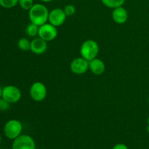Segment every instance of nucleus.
Returning <instances> with one entry per match:
<instances>
[{
	"instance_id": "obj_19",
	"label": "nucleus",
	"mask_w": 149,
	"mask_h": 149,
	"mask_svg": "<svg viewBox=\"0 0 149 149\" xmlns=\"http://www.w3.org/2000/svg\"><path fill=\"white\" fill-rule=\"evenodd\" d=\"M10 105L11 104L6 101L5 100H4L3 98H0V106H1V111H6L8 110L10 107Z\"/></svg>"
},
{
	"instance_id": "obj_20",
	"label": "nucleus",
	"mask_w": 149,
	"mask_h": 149,
	"mask_svg": "<svg viewBox=\"0 0 149 149\" xmlns=\"http://www.w3.org/2000/svg\"><path fill=\"white\" fill-rule=\"evenodd\" d=\"M112 149H129L125 144L124 143H118L115 145Z\"/></svg>"
},
{
	"instance_id": "obj_7",
	"label": "nucleus",
	"mask_w": 149,
	"mask_h": 149,
	"mask_svg": "<svg viewBox=\"0 0 149 149\" xmlns=\"http://www.w3.org/2000/svg\"><path fill=\"white\" fill-rule=\"evenodd\" d=\"M12 149H36V143L29 135H20L13 140Z\"/></svg>"
},
{
	"instance_id": "obj_10",
	"label": "nucleus",
	"mask_w": 149,
	"mask_h": 149,
	"mask_svg": "<svg viewBox=\"0 0 149 149\" xmlns=\"http://www.w3.org/2000/svg\"><path fill=\"white\" fill-rule=\"evenodd\" d=\"M112 19L116 24H125L128 20V12L123 6L113 9L111 13Z\"/></svg>"
},
{
	"instance_id": "obj_25",
	"label": "nucleus",
	"mask_w": 149,
	"mask_h": 149,
	"mask_svg": "<svg viewBox=\"0 0 149 149\" xmlns=\"http://www.w3.org/2000/svg\"><path fill=\"white\" fill-rule=\"evenodd\" d=\"M1 142V135H0V143Z\"/></svg>"
},
{
	"instance_id": "obj_6",
	"label": "nucleus",
	"mask_w": 149,
	"mask_h": 149,
	"mask_svg": "<svg viewBox=\"0 0 149 149\" xmlns=\"http://www.w3.org/2000/svg\"><path fill=\"white\" fill-rule=\"evenodd\" d=\"M38 36L46 42L53 41L58 36V29L49 23H46L39 26Z\"/></svg>"
},
{
	"instance_id": "obj_9",
	"label": "nucleus",
	"mask_w": 149,
	"mask_h": 149,
	"mask_svg": "<svg viewBox=\"0 0 149 149\" xmlns=\"http://www.w3.org/2000/svg\"><path fill=\"white\" fill-rule=\"evenodd\" d=\"M71 72L77 75H81L89 70V61L82 57L74 58L70 63Z\"/></svg>"
},
{
	"instance_id": "obj_26",
	"label": "nucleus",
	"mask_w": 149,
	"mask_h": 149,
	"mask_svg": "<svg viewBox=\"0 0 149 149\" xmlns=\"http://www.w3.org/2000/svg\"><path fill=\"white\" fill-rule=\"evenodd\" d=\"M0 111H1V106H0Z\"/></svg>"
},
{
	"instance_id": "obj_4",
	"label": "nucleus",
	"mask_w": 149,
	"mask_h": 149,
	"mask_svg": "<svg viewBox=\"0 0 149 149\" xmlns=\"http://www.w3.org/2000/svg\"><path fill=\"white\" fill-rule=\"evenodd\" d=\"M29 95L31 98L36 102H42L47 95V89L46 85L41 81H36L30 87Z\"/></svg>"
},
{
	"instance_id": "obj_15",
	"label": "nucleus",
	"mask_w": 149,
	"mask_h": 149,
	"mask_svg": "<svg viewBox=\"0 0 149 149\" xmlns=\"http://www.w3.org/2000/svg\"><path fill=\"white\" fill-rule=\"evenodd\" d=\"M39 26L34 24V23H30L26 26V33L30 37H36V36H38V33H39Z\"/></svg>"
},
{
	"instance_id": "obj_16",
	"label": "nucleus",
	"mask_w": 149,
	"mask_h": 149,
	"mask_svg": "<svg viewBox=\"0 0 149 149\" xmlns=\"http://www.w3.org/2000/svg\"><path fill=\"white\" fill-rule=\"evenodd\" d=\"M18 4V0H0V6L3 8L11 9Z\"/></svg>"
},
{
	"instance_id": "obj_8",
	"label": "nucleus",
	"mask_w": 149,
	"mask_h": 149,
	"mask_svg": "<svg viewBox=\"0 0 149 149\" xmlns=\"http://www.w3.org/2000/svg\"><path fill=\"white\" fill-rule=\"evenodd\" d=\"M66 18L67 16L63 9L54 8L49 13L48 22L58 28L64 24Z\"/></svg>"
},
{
	"instance_id": "obj_12",
	"label": "nucleus",
	"mask_w": 149,
	"mask_h": 149,
	"mask_svg": "<svg viewBox=\"0 0 149 149\" xmlns=\"http://www.w3.org/2000/svg\"><path fill=\"white\" fill-rule=\"evenodd\" d=\"M89 70L94 75L100 76L106 71V64L100 58H94L89 61Z\"/></svg>"
},
{
	"instance_id": "obj_21",
	"label": "nucleus",
	"mask_w": 149,
	"mask_h": 149,
	"mask_svg": "<svg viewBox=\"0 0 149 149\" xmlns=\"http://www.w3.org/2000/svg\"><path fill=\"white\" fill-rule=\"evenodd\" d=\"M41 1H42V2H49V1H52V0H40Z\"/></svg>"
},
{
	"instance_id": "obj_23",
	"label": "nucleus",
	"mask_w": 149,
	"mask_h": 149,
	"mask_svg": "<svg viewBox=\"0 0 149 149\" xmlns=\"http://www.w3.org/2000/svg\"><path fill=\"white\" fill-rule=\"evenodd\" d=\"M147 124H148V126H149V116L148 117V120H147Z\"/></svg>"
},
{
	"instance_id": "obj_24",
	"label": "nucleus",
	"mask_w": 149,
	"mask_h": 149,
	"mask_svg": "<svg viewBox=\"0 0 149 149\" xmlns=\"http://www.w3.org/2000/svg\"><path fill=\"white\" fill-rule=\"evenodd\" d=\"M147 131H148V132H149V126H147Z\"/></svg>"
},
{
	"instance_id": "obj_2",
	"label": "nucleus",
	"mask_w": 149,
	"mask_h": 149,
	"mask_svg": "<svg viewBox=\"0 0 149 149\" xmlns=\"http://www.w3.org/2000/svg\"><path fill=\"white\" fill-rule=\"evenodd\" d=\"M100 51L99 45L94 39H87L80 47V54L82 58L90 61L97 58Z\"/></svg>"
},
{
	"instance_id": "obj_17",
	"label": "nucleus",
	"mask_w": 149,
	"mask_h": 149,
	"mask_svg": "<svg viewBox=\"0 0 149 149\" xmlns=\"http://www.w3.org/2000/svg\"><path fill=\"white\" fill-rule=\"evenodd\" d=\"M18 4L23 10L29 11L33 6V0H18Z\"/></svg>"
},
{
	"instance_id": "obj_14",
	"label": "nucleus",
	"mask_w": 149,
	"mask_h": 149,
	"mask_svg": "<svg viewBox=\"0 0 149 149\" xmlns=\"http://www.w3.org/2000/svg\"><path fill=\"white\" fill-rule=\"evenodd\" d=\"M17 47L22 51H30L31 50V41L28 38L22 37L17 41Z\"/></svg>"
},
{
	"instance_id": "obj_1",
	"label": "nucleus",
	"mask_w": 149,
	"mask_h": 149,
	"mask_svg": "<svg viewBox=\"0 0 149 149\" xmlns=\"http://www.w3.org/2000/svg\"><path fill=\"white\" fill-rule=\"evenodd\" d=\"M47 7L42 4H34L29 10V18L31 23L40 26L47 23L49 17Z\"/></svg>"
},
{
	"instance_id": "obj_5",
	"label": "nucleus",
	"mask_w": 149,
	"mask_h": 149,
	"mask_svg": "<svg viewBox=\"0 0 149 149\" xmlns=\"http://www.w3.org/2000/svg\"><path fill=\"white\" fill-rule=\"evenodd\" d=\"M22 93L20 89L15 85H7L2 88L1 98L10 104L16 103L21 99Z\"/></svg>"
},
{
	"instance_id": "obj_27",
	"label": "nucleus",
	"mask_w": 149,
	"mask_h": 149,
	"mask_svg": "<svg viewBox=\"0 0 149 149\" xmlns=\"http://www.w3.org/2000/svg\"><path fill=\"white\" fill-rule=\"evenodd\" d=\"M148 103H149V96H148Z\"/></svg>"
},
{
	"instance_id": "obj_22",
	"label": "nucleus",
	"mask_w": 149,
	"mask_h": 149,
	"mask_svg": "<svg viewBox=\"0 0 149 149\" xmlns=\"http://www.w3.org/2000/svg\"><path fill=\"white\" fill-rule=\"evenodd\" d=\"M1 94H2V87L0 86V98H1Z\"/></svg>"
},
{
	"instance_id": "obj_11",
	"label": "nucleus",
	"mask_w": 149,
	"mask_h": 149,
	"mask_svg": "<svg viewBox=\"0 0 149 149\" xmlns=\"http://www.w3.org/2000/svg\"><path fill=\"white\" fill-rule=\"evenodd\" d=\"M47 49V42L40 37H36L31 41V50L36 55H42Z\"/></svg>"
},
{
	"instance_id": "obj_3",
	"label": "nucleus",
	"mask_w": 149,
	"mask_h": 149,
	"mask_svg": "<svg viewBox=\"0 0 149 149\" xmlns=\"http://www.w3.org/2000/svg\"><path fill=\"white\" fill-rule=\"evenodd\" d=\"M23 131V125L17 119H10L4 126V134L7 138L15 140L21 135Z\"/></svg>"
},
{
	"instance_id": "obj_18",
	"label": "nucleus",
	"mask_w": 149,
	"mask_h": 149,
	"mask_svg": "<svg viewBox=\"0 0 149 149\" xmlns=\"http://www.w3.org/2000/svg\"><path fill=\"white\" fill-rule=\"evenodd\" d=\"M64 12L67 17H71L76 13V7L73 4H67L63 8Z\"/></svg>"
},
{
	"instance_id": "obj_13",
	"label": "nucleus",
	"mask_w": 149,
	"mask_h": 149,
	"mask_svg": "<svg viewBox=\"0 0 149 149\" xmlns=\"http://www.w3.org/2000/svg\"><path fill=\"white\" fill-rule=\"evenodd\" d=\"M102 4L106 7L111 9H114L116 7L123 6L125 0H101Z\"/></svg>"
}]
</instances>
